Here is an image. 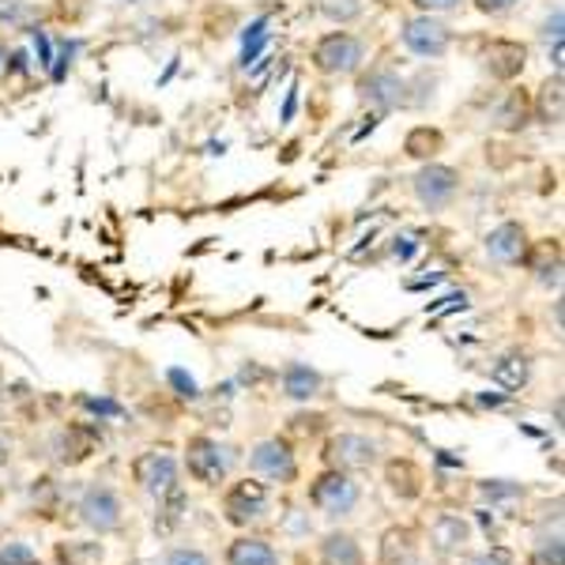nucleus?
I'll return each mask as SVG.
<instances>
[{"label":"nucleus","instance_id":"obj_18","mask_svg":"<svg viewBox=\"0 0 565 565\" xmlns=\"http://www.w3.org/2000/svg\"><path fill=\"white\" fill-rule=\"evenodd\" d=\"M388 490L396 498H404V501H412L423 494V476H418V468L412 460H392L388 463Z\"/></svg>","mask_w":565,"mask_h":565},{"label":"nucleus","instance_id":"obj_35","mask_svg":"<svg viewBox=\"0 0 565 565\" xmlns=\"http://www.w3.org/2000/svg\"><path fill=\"white\" fill-rule=\"evenodd\" d=\"M482 490H487L490 498H516L521 494V487H501V482H482Z\"/></svg>","mask_w":565,"mask_h":565},{"label":"nucleus","instance_id":"obj_8","mask_svg":"<svg viewBox=\"0 0 565 565\" xmlns=\"http://www.w3.org/2000/svg\"><path fill=\"white\" fill-rule=\"evenodd\" d=\"M178 476H181L178 460L170 457V452H162V449L140 452V457L132 460V479L140 482V490H148L151 498H162V494H170L174 487H181Z\"/></svg>","mask_w":565,"mask_h":565},{"label":"nucleus","instance_id":"obj_12","mask_svg":"<svg viewBox=\"0 0 565 565\" xmlns=\"http://www.w3.org/2000/svg\"><path fill=\"white\" fill-rule=\"evenodd\" d=\"M404 90H407V84L388 68H377L362 79V95H366L377 109H396L399 103H404Z\"/></svg>","mask_w":565,"mask_h":565},{"label":"nucleus","instance_id":"obj_29","mask_svg":"<svg viewBox=\"0 0 565 565\" xmlns=\"http://www.w3.org/2000/svg\"><path fill=\"white\" fill-rule=\"evenodd\" d=\"M167 565H212L200 546H174V551L167 554Z\"/></svg>","mask_w":565,"mask_h":565},{"label":"nucleus","instance_id":"obj_32","mask_svg":"<svg viewBox=\"0 0 565 565\" xmlns=\"http://www.w3.org/2000/svg\"><path fill=\"white\" fill-rule=\"evenodd\" d=\"M418 8V15H445V12H457L460 0H412Z\"/></svg>","mask_w":565,"mask_h":565},{"label":"nucleus","instance_id":"obj_28","mask_svg":"<svg viewBox=\"0 0 565 565\" xmlns=\"http://www.w3.org/2000/svg\"><path fill=\"white\" fill-rule=\"evenodd\" d=\"M282 532H287L290 540H302V535L313 532V521H309V513H302V509H287V516H282Z\"/></svg>","mask_w":565,"mask_h":565},{"label":"nucleus","instance_id":"obj_21","mask_svg":"<svg viewBox=\"0 0 565 565\" xmlns=\"http://www.w3.org/2000/svg\"><path fill=\"white\" fill-rule=\"evenodd\" d=\"M412 532L407 527H392V532H385V540H381V562L385 565H407L412 562Z\"/></svg>","mask_w":565,"mask_h":565},{"label":"nucleus","instance_id":"obj_30","mask_svg":"<svg viewBox=\"0 0 565 565\" xmlns=\"http://www.w3.org/2000/svg\"><path fill=\"white\" fill-rule=\"evenodd\" d=\"M26 15H31V8H26V0H0V23L8 26H20Z\"/></svg>","mask_w":565,"mask_h":565},{"label":"nucleus","instance_id":"obj_38","mask_svg":"<svg viewBox=\"0 0 565 565\" xmlns=\"http://www.w3.org/2000/svg\"><path fill=\"white\" fill-rule=\"evenodd\" d=\"M295 103H298V87H290L287 106H282V121H290V114H295Z\"/></svg>","mask_w":565,"mask_h":565},{"label":"nucleus","instance_id":"obj_39","mask_svg":"<svg viewBox=\"0 0 565 565\" xmlns=\"http://www.w3.org/2000/svg\"><path fill=\"white\" fill-rule=\"evenodd\" d=\"M12 460V445H8V437H0V468Z\"/></svg>","mask_w":565,"mask_h":565},{"label":"nucleus","instance_id":"obj_1","mask_svg":"<svg viewBox=\"0 0 565 565\" xmlns=\"http://www.w3.org/2000/svg\"><path fill=\"white\" fill-rule=\"evenodd\" d=\"M359 498H362L359 482L340 468L321 471V476L313 479V487H309V505H313L317 513H324L328 521H343V516H351L354 509H359Z\"/></svg>","mask_w":565,"mask_h":565},{"label":"nucleus","instance_id":"obj_27","mask_svg":"<svg viewBox=\"0 0 565 565\" xmlns=\"http://www.w3.org/2000/svg\"><path fill=\"white\" fill-rule=\"evenodd\" d=\"M540 114H543V121H562V76H554V84L543 87Z\"/></svg>","mask_w":565,"mask_h":565},{"label":"nucleus","instance_id":"obj_10","mask_svg":"<svg viewBox=\"0 0 565 565\" xmlns=\"http://www.w3.org/2000/svg\"><path fill=\"white\" fill-rule=\"evenodd\" d=\"M457 189H460V174L452 167H441V162H430V167H423L415 174V196L423 200L430 212L449 204V200L457 196Z\"/></svg>","mask_w":565,"mask_h":565},{"label":"nucleus","instance_id":"obj_17","mask_svg":"<svg viewBox=\"0 0 565 565\" xmlns=\"http://www.w3.org/2000/svg\"><path fill=\"white\" fill-rule=\"evenodd\" d=\"M524 45L516 42H494L487 50V68L494 72L498 79H513L516 72H524Z\"/></svg>","mask_w":565,"mask_h":565},{"label":"nucleus","instance_id":"obj_9","mask_svg":"<svg viewBox=\"0 0 565 565\" xmlns=\"http://www.w3.org/2000/svg\"><path fill=\"white\" fill-rule=\"evenodd\" d=\"M328 460L340 471H366L381 460V445L366 434H335L328 441Z\"/></svg>","mask_w":565,"mask_h":565},{"label":"nucleus","instance_id":"obj_22","mask_svg":"<svg viewBox=\"0 0 565 565\" xmlns=\"http://www.w3.org/2000/svg\"><path fill=\"white\" fill-rule=\"evenodd\" d=\"M103 543H61L57 562L61 565H103Z\"/></svg>","mask_w":565,"mask_h":565},{"label":"nucleus","instance_id":"obj_31","mask_svg":"<svg viewBox=\"0 0 565 565\" xmlns=\"http://www.w3.org/2000/svg\"><path fill=\"white\" fill-rule=\"evenodd\" d=\"M167 377H170V385L178 388V396H185V399H196L200 396V385H196L193 377H189L185 370H170Z\"/></svg>","mask_w":565,"mask_h":565},{"label":"nucleus","instance_id":"obj_4","mask_svg":"<svg viewBox=\"0 0 565 565\" xmlns=\"http://www.w3.org/2000/svg\"><path fill=\"white\" fill-rule=\"evenodd\" d=\"M231 463H234V452L226 449V445H218L215 437H207V434L189 437L185 468L196 482H204V487H218V482H226V476H231Z\"/></svg>","mask_w":565,"mask_h":565},{"label":"nucleus","instance_id":"obj_23","mask_svg":"<svg viewBox=\"0 0 565 565\" xmlns=\"http://www.w3.org/2000/svg\"><path fill=\"white\" fill-rule=\"evenodd\" d=\"M362 12H366V0H321V15L340 26L354 23Z\"/></svg>","mask_w":565,"mask_h":565},{"label":"nucleus","instance_id":"obj_20","mask_svg":"<svg viewBox=\"0 0 565 565\" xmlns=\"http://www.w3.org/2000/svg\"><path fill=\"white\" fill-rule=\"evenodd\" d=\"M181 516H185V490L174 487L170 494L159 498V513H154V532L170 535L181 524Z\"/></svg>","mask_w":565,"mask_h":565},{"label":"nucleus","instance_id":"obj_33","mask_svg":"<svg viewBox=\"0 0 565 565\" xmlns=\"http://www.w3.org/2000/svg\"><path fill=\"white\" fill-rule=\"evenodd\" d=\"M516 4H521V0H476L479 12L482 15H494V20H498V15H509Z\"/></svg>","mask_w":565,"mask_h":565},{"label":"nucleus","instance_id":"obj_15","mask_svg":"<svg viewBox=\"0 0 565 565\" xmlns=\"http://www.w3.org/2000/svg\"><path fill=\"white\" fill-rule=\"evenodd\" d=\"M321 385H324V377L313 366H306V362H290V366L282 370V396H290V399H313L317 392H321Z\"/></svg>","mask_w":565,"mask_h":565},{"label":"nucleus","instance_id":"obj_24","mask_svg":"<svg viewBox=\"0 0 565 565\" xmlns=\"http://www.w3.org/2000/svg\"><path fill=\"white\" fill-rule=\"evenodd\" d=\"M527 565H565V546H562V535H546V540L535 543L532 558H527Z\"/></svg>","mask_w":565,"mask_h":565},{"label":"nucleus","instance_id":"obj_16","mask_svg":"<svg viewBox=\"0 0 565 565\" xmlns=\"http://www.w3.org/2000/svg\"><path fill=\"white\" fill-rule=\"evenodd\" d=\"M321 565H366V554L354 535L348 532H332L321 543Z\"/></svg>","mask_w":565,"mask_h":565},{"label":"nucleus","instance_id":"obj_40","mask_svg":"<svg viewBox=\"0 0 565 565\" xmlns=\"http://www.w3.org/2000/svg\"><path fill=\"white\" fill-rule=\"evenodd\" d=\"M8 65H12V53H8V45L0 42V76L8 72Z\"/></svg>","mask_w":565,"mask_h":565},{"label":"nucleus","instance_id":"obj_14","mask_svg":"<svg viewBox=\"0 0 565 565\" xmlns=\"http://www.w3.org/2000/svg\"><path fill=\"white\" fill-rule=\"evenodd\" d=\"M468 540H471V524L460 521L457 513H441L430 524V543H434V551H441V554H460Z\"/></svg>","mask_w":565,"mask_h":565},{"label":"nucleus","instance_id":"obj_6","mask_svg":"<svg viewBox=\"0 0 565 565\" xmlns=\"http://www.w3.org/2000/svg\"><path fill=\"white\" fill-rule=\"evenodd\" d=\"M79 521L98 535L117 532L125 521V509H121L117 490L106 487V482H90V487L84 490V498H79Z\"/></svg>","mask_w":565,"mask_h":565},{"label":"nucleus","instance_id":"obj_5","mask_svg":"<svg viewBox=\"0 0 565 565\" xmlns=\"http://www.w3.org/2000/svg\"><path fill=\"white\" fill-rule=\"evenodd\" d=\"M399 42H404V50L415 53V57L437 61L449 53L452 31L437 20V15H412V20H404V26H399Z\"/></svg>","mask_w":565,"mask_h":565},{"label":"nucleus","instance_id":"obj_11","mask_svg":"<svg viewBox=\"0 0 565 565\" xmlns=\"http://www.w3.org/2000/svg\"><path fill=\"white\" fill-rule=\"evenodd\" d=\"M487 257L498 264H521L527 253V234L521 223H501L487 234Z\"/></svg>","mask_w":565,"mask_h":565},{"label":"nucleus","instance_id":"obj_25","mask_svg":"<svg viewBox=\"0 0 565 565\" xmlns=\"http://www.w3.org/2000/svg\"><path fill=\"white\" fill-rule=\"evenodd\" d=\"M0 565H42L39 551L23 540H8L0 546Z\"/></svg>","mask_w":565,"mask_h":565},{"label":"nucleus","instance_id":"obj_37","mask_svg":"<svg viewBox=\"0 0 565 565\" xmlns=\"http://www.w3.org/2000/svg\"><path fill=\"white\" fill-rule=\"evenodd\" d=\"M463 565H505V562L494 558V554H471V558L463 562Z\"/></svg>","mask_w":565,"mask_h":565},{"label":"nucleus","instance_id":"obj_34","mask_svg":"<svg viewBox=\"0 0 565 565\" xmlns=\"http://www.w3.org/2000/svg\"><path fill=\"white\" fill-rule=\"evenodd\" d=\"M84 404H87L95 415H103V418H117V415H121V407L109 404V399H84Z\"/></svg>","mask_w":565,"mask_h":565},{"label":"nucleus","instance_id":"obj_3","mask_svg":"<svg viewBox=\"0 0 565 565\" xmlns=\"http://www.w3.org/2000/svg\"><path fill=\"white\" fill-rule=\"evenodd\" d=\"M271 509V490L257 479H238L226 487L223 494V521L231 527H249L268 516Z\"/></svg>","mask_w":565,"mask_h":565},{"label":"nucleus","instance_id":"obj_2","mask_svg":"<svg viewBox=\"0 0 565 565\" xmlns=\"http://www.w3.org/2000/svg\"><path fill=\"white\" fill-rule=\"evenodd\" d=\"M366 61V42L351 31H332L313 45V68L324 76H354Z\"/></svg>","mask_w":565,"mask_h":565},{"label":"nucleus","instance_id":"obj_36","mask_svg":"<svg viewBox=\"0 0 565 565\" xmlns=\"http://www.w3.org/2000/svg\"><path fill=\"white\" fill-rule=\"evenodd\" d=\"M34 42H39V65L45 68L50 65V39H45L42 31H34Z\"/></svg>","mask_w":565,"mask_h":565},{"label":"nucleus","instance_id":"obj_13","mask_svg":"<svg viewBox=\"0 0 565 565\" xmlns=\"http://www.w3.org/2000/svg\"><path fill=\"white\" fill-rule=\"evenodd\" d=\"M226 565H279V551L260 535H238L226 546Z\"/></svg>","mask_w":565,"mask_h":565},{"label":"nucleus","instance_id":"obj_7","mask_svg":"<svg viewBox=\"0 0 565 565\" xmlns=\"http://www.w3.org/2000/svg\"><path fill=\"white\" fill-rule=\"evenodd\" d=\"M249 468L257 471L260 479L279 482V487H290V482L298 479V460H295V452H290V445H287V441H279V437H268V441L253 445Z\"/></svg>","mask_w":565,"mask_h":565},{"label":"nucleus","instance_id":"obj_19","mask_svg":"<svg viewBox=\"0 0 565 565\" xmlns=\"http://www.w3.org/2000/svg\"><path fill=\"white\" fill-rule=\"evenodd\" d=\"M527 377H532V366H527V359L524 354H501L498 359V366H494V381L501 388H509V392H521L527 385Z\"/></svg>","mask_w":565,"mask_h":565},{"label":"nucleus","instance_id":"obj_26","mask_svg":"<svg viewBox=\"0 0 565 565\" xmlns=\"http://www.w3.org/2000/svg\"><path fill=\"white\" fill-rule=\"evenodd\" d=\"M264 45H268V20H257L249 31H245V50H242V65L245 68L257 61V53L264 50Z\"/></svg>","mask_w":565,"mask_h":565}]
</instances>
